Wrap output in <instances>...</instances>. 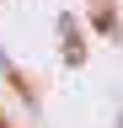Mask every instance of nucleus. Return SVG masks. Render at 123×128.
Wrapping results in <instances>:
<instances>
[{
  "instance_id": "1",
  "label": "nucleus",
  "mask_w": 123,
  "mask_h": 128,
  "mask_svg": "<svg viewBox=\"0 0 123 128\" xmlns=\"http://www.w3.org/2000/svg\"><path fill=\"white\" fill-rule=\"evenodd\" d=\"M59 59H64L70 70H80V64H86V38H80V27H75L70 11L59 16Z\"/></svg>"
},
{
  "instance_id": "2",
  "label": "nucleus",
  "mask_w": 123,
  "mask_h": 128,
  "mask_svg": "<svg viewBox=\"0 0 123 128\" xmlns=\"http://www.w3.org/2000/svg\"><path fill=\"white\" fill-rule=\"evenodd\" d=\"M91 22H96V32H102V38H118V32H123L118 11H112V0H107V6H96V16H91Z\"/></svg>"
},
{
  "instance_id": "3",
  "label": "nucleus",
  "mask_w": 123,
  "mask_h": 128,
  "mask_svg": "<svg viewBox=\"0 0 123 128\" xmlns=\"http://www.w3.org/2000/svg\"><path fill=\"white\" fill-rule=\"evenodd\" d=\"M118 128H123V107H118Z\"/></svg>"
},
{
  "instance_id": "4",
  "label": "nucleus",
  "mask_w": 123,
  "mask_h": 128,
  "mask_svg": "<svg viewBox=\"0 0 123 128\" xmlns=\"http://www.w3.org/2000/svg\"><path fill=\"white\" fill-rule=\"evenodd\" d=\"M0 128H6V118H0Z\"/></svg>"
}]
</instances>
